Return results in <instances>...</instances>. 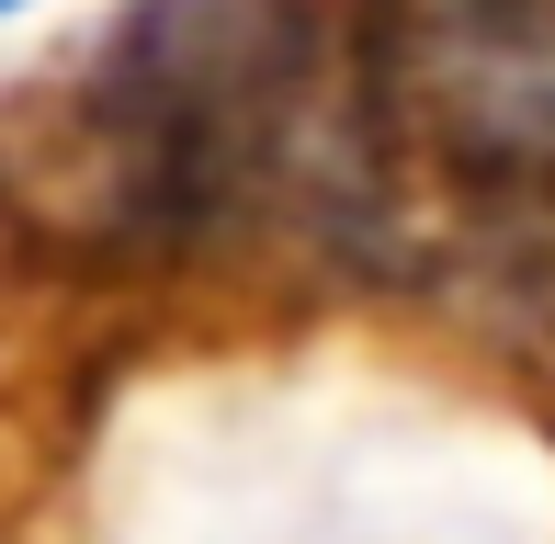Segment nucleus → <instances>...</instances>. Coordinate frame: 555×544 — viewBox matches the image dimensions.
<instances>
[{
  "mask_svg": "<svg viewBox=\"0 0 555 544\" xmlns=\"http://www.w3.org/2000/svg\"><path fill=\"white\" fill-rule=\"evenodd\" d=\"M363 193L420 182L499 261H555V0H363Z\"/></svg>",
  "mask_w": 555,
  "mask_h": 544,
  "instance_id": "2",
  "label": "nucleus"
},
{
  "mask_svg": "<svg viewBox=\"0 0 555 544\" xmlns=\"http://www.w3.org/2000/svg\"><path fill=\"white\" fill-rule=\"evenodd\" d=\"M318 80V0H147L91 80V126L147 228L205 238L318 193L363 205V137H330Z\"/></svg>",
  "mask_w": 555,
  "mask_h": 544,
  "instance_id": "1",
  "label": "nucleus"
},
{
  "mask_svg": "<svg viewBox=\"0 0 555 544\" xmlns=\"http://www.w3.org/2000/svg\"><path fill=\"white\" fill-rule=\"evenodd\" d=\"M0 12H23V0H0Z\"/></svg>",
  "mask_w": 555,
  "mask_h": 544,
  "instance_id": "3",
  "label": "nucleus"
}]
</instances>
